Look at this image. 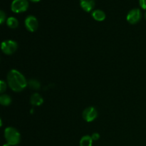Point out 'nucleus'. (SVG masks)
<instances>
[{
    "label": "nucleus",
    "instance_id": "6",
    "mask_svg": "<svg viewBox=\"0 0 146 146\" xmlns=\"http://www.w3.org/2000/svg\"><path fill=\"white\" fill-rule=\"evenodd\" d=\"M142 14L139 9H133L127 14V21L131 24H135L141 19Z\"/></svg>",
    "mask_w": 146,
    "mask_h": 146
},
{
    "label": "nucleus",
    "instance_id": "19",
    "mask_svg": "<svg viewBox=\"0 0 146 146\" xmlns=\"http://www.w3.org/2000/svg\"><path fill=\"white\" fill-rule=\"evenodd\" d=\"M30 1H33V2H38V1H39L40 0H30Z\"/></svg>",
    "mask_w": 146,
    "mask_h": 146
},
{
    "label": "nucleus",
    "instance_id": "18",
    "mask_svg": "<svg viewBox=\"0 0 146 146\" xmlns=\"http://www.w3.org/2000/svg\"><path fill=\"white\" fill-rule=\"evenodd\" d=\"M139 3L141 8L146 10V0H139Z\"/></svg>",
    "mask_w": 146,
    "mask_h": 146
},
{
    "label": "nucleus",
    "instance_id": "8",
    "mask_svg": "<svg viewBox=\"0 0 146 146\" xmlns=\"http://www.w3.org/2000/svg\"><path fill=\"white\" fill-rule=\"evenodd\" d=\"M80 5L84 11L89 12L95 7V0H80Z\"/></svg>",
    "mask_w": 146,
    "mask_h": 146
},
{
    "label": "nucleus",
    "instance_id": "13",
    "mask_svg": "<svg viewBox=\"0 0 146 146\" xmlns=\"http://www.w3.org/2000/svg\"><path fill=\"white\" fill-rule=\"evenodd\" d=\"M11 103V98L7 94H3L0 96V104L4 106L10 105Z\"/></svg>",
    "mask_w": 146,
    "mask_h": 146
},
{
    "label": "nucleus",
    "instance_id": "5",
    "mask_svg": "<svg viewBox=\"0 0 146 146\" xmlns=\"http://www.w3.org/2000/svg\"><path fill=\"white\" fill-rule=\"evenodd\" d=\"M82 116L86 122H92L98 116V111L94 107H88L83 111Z\"/></svg>",
    "mask_w": 146,
    "mask_h": 146
},
{
    "label": "nucleus",
    "instance_id": "10",
    "mask_svg": "<svg viewBox=\"0 0 146 146\" xmlns=\"http://www.w3.org/2000/svg\"><path fill=\"white\" fill-rule=\"evenodd\" d=\"M92 17L95 20L98 21H102L105 20L106 14L104 11L100 9H96L92 12Z\"/></svg>",
    "mask_w": 146,
    "mask_h": 146
},
{
    "label": "nucleus",
    "instance_id": "4",
    "mask_svg": "<svg viewBox=\"0 0 146 146\" xmlns=\"http://www.w3.org/2000/svg\"><path fill=\"white\" fill-rule=\"evenodd\" d=\"M28 8L29 2L27 0H14L11 5V10L15 13L24 12Z\"/></svg>",
    "mask_w": 146,
    "mask_h": 146
},
{
    "label": "nucleus",
    "instance_id": "14",
    "mask_svg": "<svg viewBox=\"0 0 146 146\" xmlns=\"http://www.w3.org/2000/svg\"><path fill=\"white\" fill-rule=\"evenodd\" d=\"M28 86H29L30 88L33 90H38L41 88V84L36 79H30L28 81Z\"/></svg>",
    "mask_w": 146,
    "mask_h": 146
},
{
    "label": "nucleus",
    "instance_id": "21",
    "mask_svg": "<svg viewBox=\"0 0 146 146\" xmlns=\"http://www.w3.org/2000/svg\"><path fill=\"white\" fill-rule=\"evenodd\" d=\"M144 17H145V19H146V11L145 12V14H144Z\"/></svg>",
    "mask_w": 146,
    "mask_h": 146
},
{
    "label": "nucleus",
    "instance_id": "20",
    "mask_svg": "<svg viewBox=\"0 0 146 146\" xmlns=\"http://www.w3.org/2000/svg\"><path fill=\"white\" fill-rule=\"evenodd\" d=\"M3 146H11V145H10V144H9V143H6V144H4V145Z\"/></svg>",
    "mask_w": 146,
    "mask_h": 146
},
{
    "label": "nucleus",
    "instance_id": "12",
    "mask_svg": "<svg viewBox=\"0 0 146 146\" xmlns=\"http://www.w3.org/2000/svg\"><path fill=\"white\" fill-rule=\"evenodd\" d=\"M7 24L9 28L16 29L19 26V21L15 17H9L7 19Z\"/></svg>",
    "mask_w": 146,
    "mask_h": 146
},
{
    "label": "nucleus",
    "instance_id": "2",
    "mask_svg": "<svg viewBox=\"0 0 146 146\" xmlns=\"http://www.w3.org/2000/svg\"><path fill=\"white\" fill-rule=\"evenodd\" d=\"M4 138L7 143L16 146L21 141V135L17 129L14 127H7L4 130Z\"/></svg>",
    "mask_w": 146,
    "mask_h": 146
},
{
    "label": "nucleus",
    "instance_id": "3",
    "mask_svg": "<svg viewBox=\"0 0 146 146\" xmlns=\"http://www.w3.org/2000/svg\"><path fill=\"white\" fill-rule=\"evenodd\" d=\"M1 48L4 54L11 55L16 52L18 48V44L14 40H6L1 43Z\"/></svg>",
    "mask_w": 146,
    "mask_h": 146
},
{
    "label": "nucleus",
    "instance_id": "15",
    "mask_svg": "<svg viewBox=\"0 0 146 146\" xmlns=\"http://www.w3.org/2000/svg\"><path fill=\"white\" fill-rule=\"evenodd\" d=\"M6 89H7V84L3 80H1L0 81V92L2 94L6 91Z\"/></svg>",
    "mask_w": 146,
    "mask_h": 146
},
{
    "label": "nucleus",
    "instance_id": "1",
    "mask_svg": "<svg viewBox=\"0 0 146 146\" xmlns=\"http://www.w3.org/2000/svg\"><path fill=\"white\" fill-rule=\"evenodd\" d=\"M9 86L14 92H21L28 86L25 76L16 69H11L7 75Z\"/></svg>",
    "mask_w": 146,
    "mask_h": 146
},
{
    "label": "nucleus",
    "instance_id": "11",
    "mask_svg": "<svg viewBox=\"0 0 146 146\" xmlns=\"http://www.w3.org/2000/svg\"><path fill=\"white\" fill-rule=\"evenodd\" d=\"M93 139L90 135H84L80 140V146H92Z\"/></svg>",
    "mask_w": 146,
    "mask_h": 146
},
{
    "label": "nucleus",
    "instance_id": "16",
    "mask_svg": "<svg viewBox=\"0 0 146 146\" xmlns=\"http://www.w3.org/2000/svg\"><path fill=\"white\" fill-rule=\"evenodd\" d=\"M6 17H7V16H6V14L4 11H0V23H1V24L6 21Z\"/></svg>",
    "mask_w": 146,
    "mask_h": 146
},
{
    "label": "nucleus",
    "instance_id": "9",
    "mask_svg": "<svg viewBox=\"0 0 146 146\" xmlns=\"http://www.w3.org/2000/svg\"><path fill=\"white\" fill-rule=\"evenodd\" d=\"M30 102H31V105L34 106H39L42 105L44 103V98L38 93H34L30 98Z\"/></svg>",
    "mask_w": 146,
    "mask_h": 146
},
{
    "label": "nucleus",
    "instance_id": "7",
    "mask_svg": "<svg viewBox=\"0 0 146 146\" xmlns=\"http://www.w3.org/2000/svg\"><path fill=\"white\" fill-rule=\"evenodd\" d=\"M25 27L28 31L34 32L38 27V22L34 16H28L25 19Z\"/></svg>",
    "mask_w": 146,
    "mask_h": 146
},
{
    "label": "nucleus",
    "instance_id": "17",
    "mask_svg": "<svg viewBox=\"0 0 146 146\" xmlns=\"http://www.w3.org/2000/svg\"><path fill=\"white\" fill-rule=\"evenodd\" d=\"M91 138H92L93 141H98L100 138V135L98 133H94L91 135Z\"/></svg>",
    "mask_w": 146,
    "mask_h": 146
}]
</instances>
